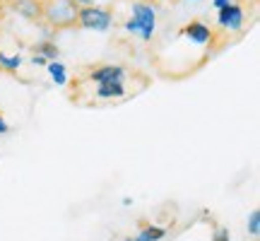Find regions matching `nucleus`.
Wrapping results in <instances>:
<instances>
[{"label": "nucleus", "instance_id": "obj_16", "mask_svg": "<svg viewBox=\"0 0 260 241\" xmlns=\"http://www.w3.org/2000/svg\"><path fill=\"white\" fill-rule=\"evenodd\" d=\"M8 130H10V126L5 123V118L0 116V135H3V133H8Z\"/></svg>", "mask_w": 260, "mask_h": 241}, {"label": "nucleus", "instance_id": "obj_2", "mask_svg": "<svg viewBox=\"0 0 260 241\" xmlns=\"http://www.w3.org/2000/svg\"><path fill=\"white\" fill-rule=\"evenodd\" d=\"M154 27H157V12L152 5H145V3H135L133 5V19L125 22V29L133 32V34H140V39L149 41L152 34H154Z\"/></svg>", "mask_w": 260, "mask_h": 241}, {"label": "nucleus", "instance_id": "obj_5", "mask_svg": "<svg viewBox=\"0 0 260 241\" xmlns=\"http://www.w3.org/2000/svg\"><path fill=\"white\" fill-rule=\"evenodd\" d=\"M123 75H125V70H123L121 65H104V68H99V70H92V77L94 82H123Z\"/></svg>", "mask_w": 260, "mask_h": 241}, {"label": "nucleus", "instance_id": "obj_1", "mask_svg": "<svg viewBox=\"0 0 260 241\" xmlns=\"http://www.w3.org/2000/svg\"><path fill=\"white\" fill-rule=\"evenodd\" d=\"M41 12H44V17L56 29H68L77 22L80 8H77V3H73V0H46L41 5Z\"/></svg>", "mask_w": 260, "mask_h": 241}, {"label": "nucleus", "instance_id": "obj_11", "mask_svg": "<svg viewBox=\"0 0 260 241\" xmlns=\"http://www.w3.org/2000/svg\"><path fill=\"white\" fill-rule=\"evenodd\" d=\"M17 10L22 12V15H27V17H37L39 12H41V8H39V5H34V0H19Z\"/></svg>", "mask_w": 260, "mask_h": 241}, {"label": "nucleus", "instance_id": "obj_3", "mask_svg": "<svg viewBox=\"0 0 260 241\" xmlns=\"http://www.w3.org/2000/svg\"><path fill=\"white\" fill-rule=\"evenodd\" d=\"M77 24L84 29H96V32H104V29L111 27V12L104 8H96V5H89V8H82L77 12Z\"/></svg>", "mask_w": 260, "mask_h": 241}, {"label": "nucleus", "instance_id": "obj_17", "mask_svg": "<svg viewBox=\"0 0 260 241\" xmlns=\"http://www.w3.org/2000/svg\"><path fill=\"white\" fill-rule=\"evenodd\" d=\"M224 5H229V0H214V8L217 10H222Z\"/></svg>", "mask_w": 260, "mask_h": 241}, {"label": "nucleus", "instance_id": "obj_19", "mask_svg": "<svg viewBox=\"0 0 260 241\" xmlns=\"http://www.w3.org/2000/svg\"><path fill=\"white\" fill-rule=\"evenodd\" d=\"M125 241H138V236H133V239H125Z\"/></svg>", "mask_w": 260, "mask_h": 241}, {"label": "nucleus", "instance_id": "obj_18", "mask_svg": "<svg viewBox=\"0 0 260 241\" xmlns=\"http://www.w3.org/2000/svg\"><path fill=\"white\" fill-rule=\"evenodd\" d=\"M73 3H84V8H89V5H92V0H73Z\"/></svg>", "mask_w": 260, "mask_h": 241}, {"label": "nucleus", "instance_id": "obj_4", "mask_svg": "<svg viewBox=\"0 0 260 241\" xmlns=\"http://www.w3.org/2000/svg\"><path fill=\"white\" fill-rule=\"evenodd\" d=\"M217 22L222 24L224 29H229V32H236V29L243 27V10L241 5H224L222 10H219V17H217Z\"/></svg>", "mask_w": 260, "mask_h": 241}, {"label": "nucleus", "instance_id": "obj_6", "mask_svg": "<svg viewBox=\"0 0 260 241\" xmlns=\"http://www.w3.org/2000/svg\"><path fill=\"white\" fill-rule=\"evenodd\" d=\"M183 34H186L190 41H195V44H207L210 37H212V34H210V29L205 27L203 22H190V24L183 29Z\"/></svg>", "mask_w": 260, "mask_h": 241}, {"label": "nucleus", "instance_id": "obj_15", "mask_svg": "<svg viewBox=\"0 0 260 241\" xmlns=\"http://www.w3.org/2000/svg\"><path fill=\"white\" fill-rule=\"evenodd\" d=\"M31 63H34V65H46L48 61L44 56H34V58H31Z\"/></svg>", "mask_w": 260, "mask_h": 241}, {"label": "nucleus", "instance_id": "obj_14", "mask_svg": "<svg viewBox=\"0 0 260 241\" xmlns=\"http://www.w3.org/2000/svg\"><path fill=\"white\" fill-rule=\"evenodd\" d=\"M212 241H232V236H229V229H224V227H217V229H214Z\"/></svg>", "mask_w": 260, "mask_h": 241}, {"label": "nucleus", "instance_id": "obj_12", "mask_svg": "<svg viewBox=\"0 0 260 241\" xmlns=\"http://www.w3.org/2000/svg\"><path fill=\"white\" fill-rule=\"evenodd\" d=\"M0 65L8 68V70H17L22 65V58L19 56H8V53H0Z\"/></svg>", "mask_w": 260, "mask_h": 241}, {"label": "nucleus", "instance_id": "obj_8", "mask_svg": "<svg viewBox=\"0 0 260 241\" xmlns=\"http://www.w3.org/2000/svg\"><path fill=\"white\" fill-rule=\"evenodd\" d=\"M167 236V229L164 227H154V224H147L142 232L138 234V241H161Z\"/></svg>", "mask_w": 260, "mask_h": 241}, {"label": "nucleus", "instance_id": "obj_9", "mask_svg": "<svg viewBox=\"0 0 260 241\" xmlns=\"http://www.w3.org/2000/svg\"><path fill=\"white\" fill-rule=\"evenodd\" d=\"M48 75H51V80L56 84H65V65L63 63H58V61H51L48 63Z\"/></svg>", "mask_w": 260, "mask_h": 241}, {"label": "nucleus", "instance_id": "obj_10", "mask_svg": "<svg viewBox=\"0 0 260 241\" xmlns=\"http://www.w3.org/2000/svg\"><path fill=\"white\" fill-rule=\"evenodd\" d=\"M37 56H44L46 61H56L58 46L51 44V41H41V44H37Z\"/></svg>", "mask_w": 260, "mask_h": 241}, {"label": "nucleus", "instance_id": "obj_7", "mask_svg": "<svg viewBox=\"0 0 260 241\" xmlns=\"http://www.w3.org/2000/svg\"><path fill=\"white\" fill-rule=\"evenodd\" d=\"M125 89H123V82H102L96 87V97L102 99H121Z\"/></svg>", "mask_w": 260, "mask_h": 241}, {"label": "nucleus", "instance_id": "obj_13", "mask_svg": "<svg viewBox=\"0 0 260 241\" xmlns=\"http://www.w3.org/2000/svg\"><path fill=\"white\" fill-rule=\"evenodd\" d=\"M248 232H251L253 236L260 234V210H253V213L248 215Z\"/></svg>", "mask_w": 260, "mask_h": 241}]
</instances>
